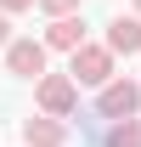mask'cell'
Instances as JSON below:
<instances>
[{
	"instance_id": "cell-1",
	"label": "cell",
	"mask_w": 141,
	"mask_h": 147,
	"mask_svg": "<svg viewBox=\"0 0 141 147\" xmlns=\"http://www.w3.org/2000/svg\"><path fill=\"white\" fill-rule=\"evenodd\" d=\"M73 62H68V74H73V85H96L102 91L107 79H113V51L107 45H73Z\"/></svg>"
},
{
	"instance_id": "cell-2",
	"label": "cell",
	"mask_w": 141,
	"mask_h": 147,
	"mask_svg": "<svg viewBox=\"0 0 141 147\" xmlns=\"http://www.w3.org/2000/svg\"><path fill=\"white\" fill-rule=\"evenodd\" d=\"M136 108H141V85H130V79H107L102 96H96V113L102 119H130Z\"/></svg>"
},
{
	"instance_id": "cell-3",
	"label": "cell",
	"mask_w": 141,
	"mask_h": 147,
	"mask_svg": "<svg viewBox=\"0 0 141 147\" xmlns=\"http://www.w3.org/2000/svg\"><path fill=\"white\" fill-rule=\"evenodd\" d=\"M73 102H79V85H73V74H40V108L45 113H73Z\"/></svg>"
},
{
	"instance_id": "cell-4",
	"label": "cell",
	"mask_w": 141,
	"mask_h": 147,
	"mask_svg": "<svg viewBox=\"0 0 141 147\" xmlns=\"http://www.w3.org/2000/svg\"><path fill=\"white\" fill-rule=\"evenodd\" d=\"M6 68L17 79H40L45 74V40H6Z\"/></svg>"
},
{
	"instance_id": "cell-5",
	"label": "cell",
	"mask_w": 141,
	"mask_h": 147,
	"mask_svg": "<svg viewBox=\"0 0 141 147\" xmlns=\"http://www.w3.org/2000/svg\"><path fill=\"white\" fill-rule=\"evenodd\" d=\"M107 51H113V57L141 51V17H113V23H107Z\"/></svg>"
},
{
	"instance_id": "cell-6",
	"label": "cell",
	"mask_w": 141,
	"mask_h": 147,
	"mask_svg": "<svg viewBox=\"0 0 141 147\" xmlns=\"http://www.w3.org/2000/svg\"><path fill=\"white\" fill-rule=\"evenodd\" d=\"M45 45H56V51H73V45H85V23L73 17V11L51 17V28H45Z\"/></svg>"
},
{
	"instance_id": "cell-7",
	"label": "cell",
	"mask_w": 141,
	"mask_h": 147,
	"mask_svg": "<svg viewBox=\"0 0 141 147\" xmlns=\"http://www.w3.org/2000/svg\"><path fill=\"white\" fill-rule=\"evenodd\" d=\"M23 142L28 147H62L68 130L56 125V113H45V119H23Z\"/></svg>"
},
{
	"instance_id": "cell-8",
	"label": "cell",
	"mask_w": 141,
	"mask_h": 147,
	"mask_svg": "<svg viewBox=\"0 0 141 147\" xmlns=\"http://www.w3.org/2000/svg\"><path fill=\"white\" fill-rule=\"evenodd\" d=\"M107 147H141V119H136V113H130V119H113Z\"/></svg>"
},
{
	"instance_id": "cell-9",
	"label": "cell",
	"mask_w": 141,
	"mask_h": 147,
	"mask_svg": "<svg viewBox=\"0 0 141 147\" xmlns=\"http://www.w3.org/2000/svg\"><path fill=\"white\" fill-rule=\"evenodd\" d=\"M40 6H45L51 17H62V11H79V0H40Z\"/></svg>"
},
{
	"instance_id": "cell-10",
	"label": "cell",
	"mask_w": 141,
	"mask_h": 147,
	"mask_svg": "<svg viewBox=\"0 0 141 147\" xmlns=\"http://www.w3.org/2000/svg\"><path fill=\"white\" fill-rule=\"evenodd\" d=\"M34 0H0V11H28Z\"/></svg>"
},
{
	"instance_id": "cell-11",
	"label": "cell",
	"mask_w": 141,
	"mask_h": 147,
	"mask_svg": "<svg viewBox=\"0 0 141 147\" xmlns=\"http://www.w3.org/2000/svg\"><path fill=\"white\" fill-rule=\"evenodd\" d=\"M6 40H11V23H6V11H0V45H6Z\"/></svg>"
},
{
	"instance_id": "cell-12",
	"label": "cell",
	"mask_w": 141,
	"mask_h": 147,
	"mask_svg": "<svg viewBox=\"0 0 141 147\" xmlns=\"http://www.w3.org/2000/svg\"><path fill=\"white\" fill-rule=\"evenodd\" d=\"M136 17H141V0H136Z\"/></svg>"
}]
</instances>
